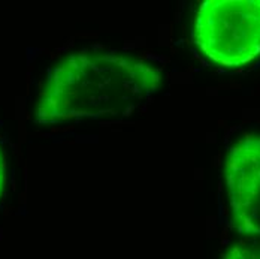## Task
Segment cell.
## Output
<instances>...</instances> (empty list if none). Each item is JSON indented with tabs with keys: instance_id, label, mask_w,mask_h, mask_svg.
Listing matches in <instances>:
<instances>
[{
	"instance_id": "obj_3",
	"label": "cell",
	"mask_w": 260,
	"mask_h": 259,
	"mask_svg": "<svg viewBox=\"0 0 260 259\" xmlns=\"http://www.w3.org/2000/svg\"><path fill=\"white\" fill-rule=\"evenodd\" d=\"M224 182L235 233L260 225V135H245L229 149Z\"/></svg>"
},
{
	"instance_id": "obj_2",
	"label": "cell",
	"mask_w": 260,
	"mask_h": 259,
	"mask_svg": "<svg viewBox=\"0 0 260 259\" xmlns=\"http://www.w3.org/2000/svg\"><path fill=\"white\" fill-rule=\"evenodd\" d=\"M194 42L212 62L238 68L260 54V0H207L194 18Z\"/></svg>"
},
{
	"instance_id": "obj_4",
	"label": "cell",
	"mask_w": 260,
	"mask_h": 259,
	"mask_svg": "<svg viewBox=\"0 0 260 259\" xmlns=\"http://www.w3.org/2000/svg\"><path fill=\"white\" fill-rule=\"evenodd\" d=\"M223 259H260V225L236 233L226 247Z\"/></svg>"
},
{
	"instance_id": "obj_5",
	"label": "cell",
	"mask_w": 260,
	"mask_h": 259,
	"mask_svg": "<svg viewBox=\"0 0 260 259\" xmlns=\"http://www.w3.org/2000/svg\"><path fill=\"white\" fill-rule=\"evenodd\" d=\"M3 186H5V162H3V155L0 150V195L3 192Z\"/></svg>"
},
{
	"instance_id": "obj_1",
	"label": "cell",
	"mask_w": 260,
	"mask_h": 259,
	"mask_svg": "<svg viewBox=\"0 0 260 259\" xmlns=\"http://www.w3.org/2000/svg\"><path fill=\"white\" fill-rule=\"evenodd\" d=\"M161 75L126 52L84 50L57 65L38 99L35 122L58 125L127 114L150 99Z\"/></svg>"
}]
</instances>
